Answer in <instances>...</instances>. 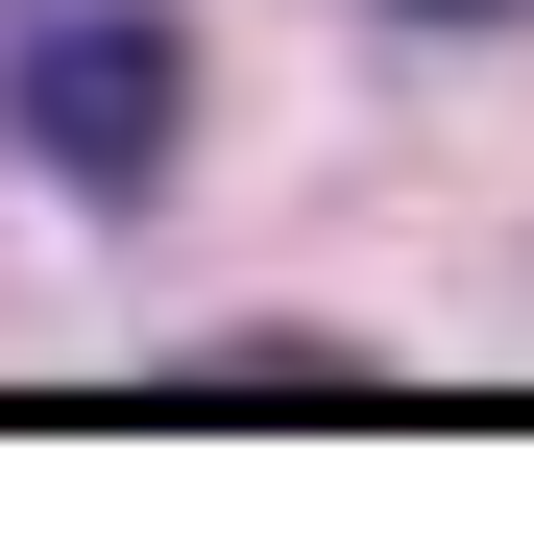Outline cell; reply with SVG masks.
Instances as JSON below:
<instances>
[{
	"instance_id": "6da1fadb",
	"label": "cell",
	"mask_w": 534,
	"mask_h": 558,
	"mask_svg": "<svg viewBox=\"0 0 534 558\" xmlns=\"http://www.w3.org/2000/svg\"><path fill=\"white\" fill-rule=\"evenodd\" d=\"M0 122H25L49 195L146 219L170 146H195V25H170V0H0Z\"/></svg>"
},
{
	"instance_id": "7a4b0ae2",
	"label": "cell",
	"mask_w": 534,
	"mask_h": 558,
	"mask_svg": "<svg viewBox=\"0 0 534 558\" xmlns=\"http://www.w3.org/2000/svg\"><path fill=\"white\" fill-rule=\"evenodd\" d=\"M389 25H534V0H389Z\"/></svg>"
}]
</instances>
